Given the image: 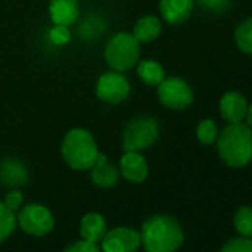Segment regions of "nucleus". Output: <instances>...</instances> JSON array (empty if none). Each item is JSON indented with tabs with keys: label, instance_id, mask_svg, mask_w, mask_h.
Instances as JSON below:
<instances>
[{
	"label": "nucleus",
	"instance_id": "nucleus-13",
	"mask_svg": "<svg viewBox=\"0 0 252 252\" xmlns=\"http://www.w3.org/2000/svg\"><path fill=\"white\" fill-rule=\"evenodd\" d=\"M248 101L246 98L239 92H227L221 96L218 108L221 117L227 123H240L245 120L248 113Z\"/></svg>",
	"mask_w": 252,
	"mask_h": 252
},
{
	"label": "nucleus",
	"instance_id": "nucleus-4",
	"mask_svg": "<svg viewBox=\"0 0 252 252\" xmlns=\"http://www.w3.org/2000/svg\"><path fill=\"white\" fill-rule=\"evenodd\" d=\"M102 57L110 70L131 71L141 60V43L131 32H117L105 42Z\"/></svg>",
	"mask_w": 252,
	"mask_h": 252
},
{
	"label": "nucleus",
	"instance_id": "nucleus-25",
	"mask_svg": "<svg viewBox=\"0 0 252 252\" xmlns=\"http://www.w3.org/2000/svg\"><path fill=\"white\" fill-rule=\"evenodd\" d=\"M220 252H252V239L251 237H236L228 240Z\"/></svg>",
	"mask_w": 252,
	"mask_h": 252
},
{
	"label": "nucleus",
	"instance_id": "nucleus-27",
	"mask_svg": "<svg viewBox=\"0 0 252 252\" xmlns=\"http://www.w3.org/2000/svg\"><path fill=\"white\" fill-rule=\"evenodd\" d=\"M3 203L8 209H11L12 212H18L21 209V206L24 205V194L20 189H11L5 199H3Z\"/></svg>",
	"mask_w": 252,
	"mask_h": 252
},
{
	"label": "nucleus",
	"instance_id": "nucleus-18",
	"mask_svg": "<svg viewBox=\"0 0 252 252\" xmlns=\"http://www.w3.org/2000/svg\"><path fill=\"white\" fill-rule=\"evenodd\" d=\"M107 233L105 218L98 212H88L80 220V237L83 240L98 243Z\"/></svg>",
	"mask_w": 252,
	"mask_h": 252
},
{
	"label": "nucleus",
	"instance_id": "nucleus-2",
	"mask_svg": "<svg viewBox=\"0 0 252 252\" xmlns=\"http://www.w3.org/2000/svg\"><path fill=\"white\" fill-rule=\"evenodd\" d=\"M217 149L228 166H246L252 160V128L243 122L228 123L217 138Z\"/></svg>",
	"mask_w": 252,
	"mask_h": 252
},
{
	"label": "nucleus",
	"instance_id": "nucleus-22",
	"mask_svg": "<svg viewBox=\"0 0 252 252\" xmlns=\"http://www.w3.org/2000/svg\"><path fill=\"white\" fill-rule=\"evenodd\" d=\"M234 227L243 237H252V206H240L234 214Z\"/></svg>",
	"mask_w": 252,
	"mask_h": 252
},
{
	"label": "nucleus",
	"instance_id": "nucleus-17",
	"mask_svg": "<svg viewBox=\"0 0 252 252\" xmlns=\"http://www.w3.org/2000/svg\"><path fill=\"white\" fill-rule=\"evenodd\" d=\"M163 29V21L156 17V15H144L135 21L132 26V34L135 39L143 45V43H150L155 42L160 34Z\"/></svg>",
	"mask_w": 252,
	"mask_h": 252
},
{
	"label": "nucleus",
	"instance_id": "nucleus-20",
	"mask_svg": "<svg viewBox=\"0 0 252 252\" xmlns=\"http://www.w3.org/2000/svg\"><path fill=\"white\" fill-rule=\"evenodd\" d=\"M234 40L242 52L252 55V18H248L237 26L234 32Z\"/></svg>",
	"mask_w": 252,
	"mask_h": 252
},
{
	"label": "nucleus",
	"instance_id": "nucleus-26",
	"mask_svg": "<svg viewBox=\"0 0 252 252\" xmlns=\"http://www.w3.org/2000/svg\"><path fill=\"white\" fill-rule=\"evenodd\" d=\"M197 2V5L212 14H224L230 5H231V0H194Z\"/></svg>",
	"mask_w": 252,
	"mask_h": 252
},
{
	"label": "nucleus",
	"instance_id": "nucleus-6",
	"mask_svg": "<svg viewBox=\"0 0 252 252\" xmlns=\"http://www.w3.org/2000/svg\"><path fill=\"white\" fill-rule=\"evenodd\" d=\"M156 94L159 102L174 111H183L189 108L194 99V94L190 83L178 76L165 77L156 86Z\"/></svg>",
	"mask_w": 252,
	"mask_h": 252
},
{
	"label": "nucleus",
	"instance_id": "nucleus-24",
	"mask_svg": "<svg viewBox=\"0 0 252 252\" xmlns=\"http://www.w3.org/2000/svg\"><path fill=\"white\" fill-rule=\"evenodd\" d=\"M48 39L54 46H65L67 43H70V40L73 39V33H71V27L67 26H55L52 24V27L48 32Z\"/></svg>",
	"mask_w": 252,
	"mask_h": 252
},
{
	"label": "nucleus",
	"instance_id": "nucleus-21",
	"mask_svg": "<svg viewBox=\"0 0 252 252\" xmlns=\"http://www.w3.org/2000/svg\"><path fill=\"white\" fill-rule=\"evenodd\" d=\"M17 227V214L0 202V243H3Z\"/></svg>",
	"mask_w": 252,
	"mask_h": 252
},
{
	"label": "nucleus",
	"instance_id": "nucleus-16",
	"mask_svg": "<svg viewBox=\"0 0 252 252\" xmlns=\"http://www.w3.org/2000/svg\"><path fill=\"white\" fill-rule=\"evenodd\" d=\"M76 24H77L76 36L82 42H86V43L99 40L105 34V32L108 30L107 21L101 15H98L96 12H89L82 20L79 18Z\"/></svg>",
	"mask_w": 252,
	"mask_h": 252
},
{
	"label": "nucleus",
	"instance_id": "nucleus-23",
	"mask_svg": "<svg viewBox=\"0 0 252 252\" xmlns=\"http://www.w3.org/2000/svg\"><path fill=\"white\" fill-rule=\"evenodd\" d=\"M196 137L197 140L203 144V146H209L214 144L218 138V129L217 125L212 119H203L196 129Z\"/></svg>",
	"mask_w": 252,
	"mask_h": 252
},
{
	"label": "nucleus",
	"instance_id": "nucleus-5",
	"mask_svg": "<svg viewBox=\"0 0 252 252\" xmlns=\"http://www.w3.org/2000/svg\"><path fill=\"white\" fill-rule=\"evenodd\" d=\"M160 137V123L155 116L140 114L126 123L122 132L123 152H144L156 144Z\"/></svg>",
	"mask_w": 252,
	"mask_h": 252
},
{
	"label": "nucleus",
	"instance_id": "nucleus-3",
	"mask_svg": "<svg viewBox=\"0 0 252 252\" xmlns=\"http://www.w3.org/2000/svg\"><path fill=\"white\" fill-rule=\"evenodd\" d=\"M61 156L73 171H89L99 156L95 137L86 128H71L61 141Z\"/></svg>",
	"mask_w": 252,
	"mask_h": 252
},
{
	"label": "nucleus",
	"instance_id": "nucleus-11",
	"mask_svg": "<svg viewBox=\"0 0 252 252\" xmlns=\"http://www.w3.org/2000/svg\"><path fill=\"white\" fill-rule=\"evenodd\" d=\"M194 0H159L160 20L169 26L184 24L193 14Z\"/></svg>",
	"mask_w": 252,
	"mask_h": 252
},
{
	"label": "nucleus",
	"instance_id": "nucleus-9",
	"mask_svg": "<svg viewBox=\"0 0 252 252\" xmlns=\"http://www.w3.org/2000/svg\"><path fill=\"white\" fill-rule=\"evenodd\" d=\"M140 246V231L131 227H116L107 230L101 239V252H137Z\"/></svg>",
	"mask_w": 252,
	"mask_h": 252
},
{
	"label": "nucleus",
	"instance_id": "nucleus-8",
	"mask_svg": "<svg viewBox=\"0 0 252 252\" xmlns=\"http://www.w3.org/2000/svg\"><path fill=\"white\" fill-rule=\"evenodd\" d=\"M17 224L30 236L42 237L52 231L55 218L52 211L42 203L23 205L17 214Z\"/></svg>",
	"mask_w": 252,
	"mask_h": 252
},
{
	"label": "nucleus",
	"instance_id": "nucleus-28",
	"mask_svg": "<svg viewBox=\"0 0 252 252\" xmlns=\"http://www.w3.org/2000/svg\"><path fill=\"white\" fill-rule=\"evenodd\" d=\"M64 252H101V248L96 243H92V242L80 239L77 242L70 243L64 249Z\"/></svg>",
	"mask_w": 252,
	"mask_h": 252
},
{
	"label": "nucleus",
	"instance_id": "nucleus-14",
	"mask_svg": "<svg viewBox=\"0 0 252 252\" xmlns=\"http://www.w3.org/2000/svg\"><path fill=\"white\" fill-rule=\"evenodd\" d=\"M29 169L24 162L17 158H5L0 160V183L9 189H20L29 181Z\"/></svg>",
	"mask_w": 252,
	"mask_h": 252
},
{
	"label": "nucleus",
	"instance_id": "nucleus-19",
	"mask_svg": "<svg viewBox=\"0 0 252 252\" xmlns=\"http://www.w3.org/2000/svg\"><path fill=\"white\" fill-rule=\"evenodd\" d=\"M135 70L138 79L150 88H156L166 77V71L163 65L153 58L140 60L138 64L135 65Z\"/></svg>",
	"mask_w": 252,
	"mask_h": 252
},
{
	"label": "nucleus",
	"instance_id": "nucleus-12",
	"mask_svg": "<svg viewBox=\"0 0 252 252\" xmlns=\"http://www.w3.org/2000/svg\"><path fill=\"white\" fill-rule=\"evenodd\" d=\"M48 14L52 24L71 27L80 18L79 0H51Z\"/></svg>",
	"mask_w": 252,
	"mask_h": 252
},
{
	"label": "nucleus",
	"instance_id": "nucleus-1",
	"mask_svg": "<svg viewBox=\"0 0 252 252\" xmlns=\"http://www.w3.org/2000/svg\"><path fill=\"white\" fill-rule=\"evenodd\" d=\"M141 246L146 252H175L184 242L180 222L169 215L147 218L140 231Z\"/></svg>",
	"mask_w": 252,
	"mask_h": 252
},
{
	"label": "nucleus",
	"instance_id": "nucleus-30",
	"mask_svg": "<svg viewBox=\"0 0 252 252\" xmlns=\"http://www.w3.org/2000/svg\"><path fill=\"white\" fill-rule=\"evenodd\" d=\"M251 239H252V237H251Z\"/></svg>",
	"mask_w": 252,
	"mask_h": 252
},
{
	"label": "nucleus",
	"instance_id": "nucleus-7",
	"mask_svg": "<svg viewBox=\"0 0 252 252\" xmlns=\"http://www.w3.org/2000/svg\"><path fill=\"white\" fill-rule=\"evenodd\" d=\"M132 85L125 73L107 70L95 83V95L99 101L108 105H119L131 95Z\"/></svg>",
	"mask_w": 252,
	"mask_h": 252
},
{
	"label": "nucleus",
	"instance_id": "nucleus-15",
	"mask_svg": "<svg viewBox=\"0 0 252 252\" xmlns=\"http://www.w3.org/2000/svg\"><path fill=\"white\" fill-rule=\"evenodd\" d=\"M91 172V181L94 186L99 189H111L114 187L120 180V172L116 165H113L108 160V156L99 152V156L94 166L89 169Z\"/></svg>",
	"mask_w": 252,
	"mask_h": 252
},
{
	"label": "nucleus",
	"instance_id": "nucleus-10",
	"mask_svg": "<svg viewBox=\"0 0 252 252\" xmlns=\"http://www.w3.org/2000/svg\"><path fill=\"white\" fill-rule=\"evenodd\" d=\"M117 168L120 177L132 184L144 183L150 171L149 162L141 152H123Z\"/></svg>",
	"mask_w": 252,
	"mask_h": 252
},
{
	"label": "nucleus",
	"instance_id": "nucleus-29",
	"mask_svg": "<svg viewBox=\"0 0 252 252\" xmlns=\"http://www.w3.org/2000/svg\"><path fill=\"white\" fill-rule=\"evenodd\" d=\"M245 119L248 120V126H249V128H252V104L248 107V113H246V117Z\"/></svg>",
	"mask_w": 252,
	"mask_h": 252
}]
</instances>
